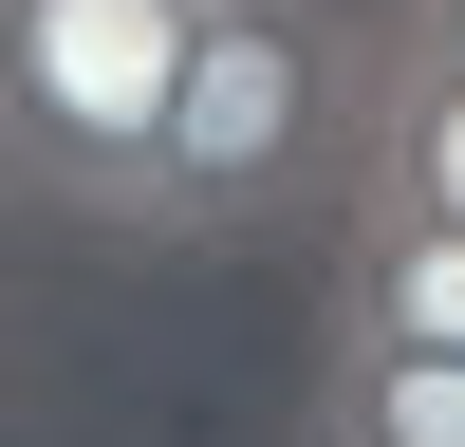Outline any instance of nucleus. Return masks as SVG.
<instances>
[{
    "mask_svg": "<svg viewBox=\"0 0 465 447\" xmlns=\"http://www.w3.org/2000/svg\"><path fill=\"white\" fill-rule=\"evenodd\" d=\"M186 56H205V0H19L0 19L19 186L74 224H149L168 131H186Z\"/></svg>",
    "mask_w": 465,
    "mask_h": 447,
    "instance_id": "2",
    "label": "nucleus"
},
{
    "mask_svg": "<svg viewBox=\"0 0 465 447\" xmlns=\"http://www.w3.org/2000/svg\"><path fill=\"white\" fill-rule=\"evenodd\" d=\"M372 74L317 0H205V56H186V131H168V186H149V243H261L298 224L317 186H354V131H372Z\"/></svg>",
    "mask_w": 465,
    "mask_h": 447,
    "instance_id": "1",
    "label": "nucleus"
},
{
    "mask_svg": "<svg viewBox=\"0 0 465 447\" xmlns=\"http://www.w3.org/2000/svg\"><path fill=\"white\" fill-rule=\"evenodd\" d=\"M298 447H465V354L447 335H317Z\"/></svg>",
    "mask_w": 465,
    "mask_h": 447,
    "instance_id": "3",
    "label": "nucleus"
},
{
    "mask_svg": "<svg viewBox=\"0 0 465 447\" xmlns=\"http://www.w3.org/2000/svg\"><path fill=\"white\" fill-rule=\"evenodd\" d=\"M354 205H429V224H465V74H447V56H391V74H372Z\"/></svg>",
    "mask_w": 465,
    "mask_h": 447,
    "instance_id": "5",
    "label": "nucleus"
},
{
    "mask_svg": "<svg viewBox=\"0 0 465 447\" xmlns=\"http://www.w3.org/2000/svg\"><path fill=\"white\" fill-rule=\"evenodd\" d=\"M335 335H447L465 354V224L354 205V243H335Z\"/></svg>",
    "mask_w": 465,
    "mask_h": 447,
    "instance_id": "4",
    "label": "nucleus"
},
{
    "mask_svg": "<svg viewBox=\"0 0 465 447\" xmlns=\"http://www.w3.org/2000/svg\"><path fill=\"white\" fill-rule=\"evenodd\" d=\"M391 56H447L465 74V0H391Z\"/></svg>",
    "mask_w": 465,
    "mask_h": 447,
    "instance_id": "6",
    "label": "nucleus"
}]
</instances>
